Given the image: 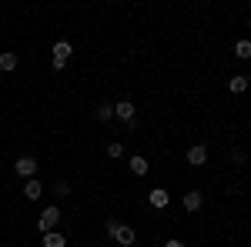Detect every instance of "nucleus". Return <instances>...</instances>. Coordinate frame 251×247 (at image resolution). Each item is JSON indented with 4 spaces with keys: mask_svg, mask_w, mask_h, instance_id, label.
I'll return each instance as SVG.
<instances>
[{
    "mask_svg": "<svg viewBox=\"0 0 251 247\" xmlns=\"http://www.w3.org/2000/svg\"><path fill=\"white\" fill-rule=\"evenodd\" d=\"M117 227H121V224H117L114 217H107V237H114V230H117Z\"/></svg>",
    "mask_w": 251,
    "mask_h": 247,
    "instance_id": "obj_17",
    "label": "nucleus"
},
{
    "mask_svg": "<svg viewBox=\"0 0 251 247\" xmlns=\"http://www.w3.org/2000/svg\"><path fill=\"white\" fill-rule=\"evenodd\" d=\"M234 57H238V60H248L251 57V40H238V44H234Z\"/></svg>",
    "mask_w": 251,
    "mask_h": 247,
    "instance_id": "obj_13",
    "label": "nucleus"
},
{
    "mask_svg": "<svg viewBox=\"0 0 251 247\" xmlns=\"http://www.w3.org/2000/svg\"><path fill=\"white\" fill-rule=\"evenodd\" d=\"M127 164H131V171H134L137 177H144V174H148V160H144V157H131Z\"/></svg>",
    "mask_w": 251,
    "mask_h": 247,
    "instance_id": "obj_14",
    "label": "nucleus"
},
{
    "mask_svg": "<svg viewBox=\"0 0 251 247\" xmlns=\"http://www.w3.org/2000/svg\"><path fill=\"white\" fill-rule=\"evenodd\" d=\"M121 154H124V147H121V144H107V157H121Z\"/></svg>",
    "mask_w": 251,
    "mask_h": 247,
    "instance_id": "obj_16",
    "label": "nucleus"
},
{
    "mask_svg": "<svg viewBox=\"0 0 251 247\" xmlns=\"http://www.w3.org/2000/svg\"><path fill=\"white\" fill-rule=\"evenodd\" d=\"M60 224V210L57 207H44L40 210V217H37V227L44 230V234H50V230Z\"/></svg>",
    "mask_w": 251,
    "mask_h": 247,
    "instance_id": "obj_1",
    "label": "nucleus"
},
{
    "mask_svg": "<svg viewBox=\"0 0 251 247\" xmlns=\"http://www.w3.org/2000/svg\"><path fill=\"white\" fill-rule=\"evenodd\" d=\"M94 117L97 120H111V117H114V104H100V107L94 111Z\"/></svg>",
    "mask_w": 251,
    "mask_h": 247,
    "instance_id": "obj_15",
    "label": "nucleus"
},
{
    "mask_svg": "<svg viewBox=\"0 0 251 247\" xmlns=\"http://www.w3.org/2000/svg\"><path fill=\"white\" fill-rule=\"evenodd\" d=\"M181 204H184V210H201V204H204V197H201V190H184Z\"/></svg>",
    "mask_w": 251,
    "mask_h": 247,
    "instance_id": "obj_8",
    "label": "nucleus"
},
{
    "mask_svg": "<svg viewBox=\"0 0 251 247\" xmlns=\"http://www.w3.org/2000/svg\"><path fill=\"white\" fill-rule=\"evenodd\" d=\"M71 54H74V47H71L67 40H57V44H54V70H64V64H67Z\"/></svg>",
    "mask_w": 251,
    "mask_h": 247,
    "instance_id": "obj_2",
    "label": "nucleus"
},
{
    "mask_svg": "<svg viewBox=\"0 0 251 247\" xmlns=\"http://www.w3.org/2000/svg\"><path fill=\"white\" fill-rule=\"evenodd\" d=\"M14 171L30 180V177L37 174V160H34V157H17V160H14Z\"/></svg>",
    "mask_w": 251,
    "mask_h": 247,
    "instance_id": "obj_3",
    "label": "nucleus"
},
{
    "mask_svg": "<svg viewBox=\"0 0 251 247\" xmlns=\"http://www.w3.org/2000/svg\"><path fill=\"white\" fill-rule=\"evenodd\" d=\"M114 241H117V247H134V241H137L134 227H127V224H121V227L114 230Z\"/></svg>",
    "mask_w": 251,
    "mask_h": 247,
    "instance_id": "obj_5",
    "label": "nucleus"
},
{
    "mask_svg": "<svg viewBox=\"0 0 251 247\" xmlns=\"http://www.w3.org/2000/svg\"><path fill=\"white\" fill-rule=\"evenodd\" d=\"M228 90H231V94H245V90H248V77L245 74L231 77V80H228Z\"/></svg>",
    "mask_w": 251,
    "mask_h": 247,
    "instance_id": "obj_10",
    "label": "nucleus"
},
{
    "mask_svg": "<svg viewBox=\"0 0 251 247\" xmlns=\"http://www.w3.org/2000/svg\"><path fill=\"white\" fill-rule=\"evenodd\" d=\"M0 70H3V74L17 70V54H0Z\"/></svg>",
    "mask_w": 251,
    "mask_h": 247,
    "instance_id": "obj_12",
    "label": "nucleus"
},
{
    "mask_svg": "<svg viewBox=\"0 0 251 247\" xmlns=\"http://www.w3.org/2000/svg\"><path fill=\"white\" fill-rule=\"evenodd\" d=\"M248 27H251V20H248Z\"/></svg>",
    "mask_w": 251,
    "mask_h": 247,
    "instance_id": "obj_20",
    "label": "nucleus"
},
{
    "mask_svg": "<svg viewBox=\"0 0 251 247\" xmlns=\"http://www.w3.org/2000/svg\"><path fill=\"white\" fill-rule=\"evenodd\" d=\"M164 247H184V241H164Z\"/></svg>",
    "mask_w": 251,
    "mask_h": 247,
    "instance_id": "obj_19",
    "label": "nucleus"
},
{
    "mask_svg": "<svg viewBox=\"0 0 251 247\" xmlns=\"http://www.w3.org/2000/svg\"><path fill=\"white\" fill-rule=\"evenodd\" d=\"M24 194H27V201H37L40 194H44V184H40L37 177H30V180L24 184Z\"/></svg>",
    "mask_w": 251,
    "mask_h": 247,
    "instance_id": "obj_9",
    "label": "nucleus"
},
{
    "mask_svg": "<svg viewBox=\"0 0 251 247\" xmlns=\"http://www.w3.org/2000/svg\"><path fill=\"white\" fill-rule=\"evenodd\" d=\"M188 164H191V167H204V164H208V147H204V144L188 147Z\"/></svg>",
    "mask_w": 251,
    "mask_h": 247,
    "instance_id": "obj_4",
    "label": "nucleus"
},
{
    "mask_svg": "<svg viewBox=\"0 0 251 247\" xmlns=\"http://www.w3.org/2000/svg\"><path fill=\"white\" fill-rule=\"evenodd\" d=\"M114 117H121L124 124H134V104H131V100H121V104H114Z\"/></svg>",
    "mask_w": 251,
    "mask_h": 247,
    "instance_id": "obj_7",
    "label": "nucleus"
},
{
    "mask_svg": "<svg viewBox=\"0 0 251 247\" xmlns=\"http://www.w3.org/2000/svg\"><path fill=\"white\" fill-rule=\"evenodd\" d=\"M57 194H60V197H67V194H71V184H67V180H60V184H57Z\"/></svg>",
    "mask_w": 251,
    "mask_h": 247,
    "instance_id": "obj_18",
    "label": "nucleus"
},
{
    "mask_svg": "<svg viewBox=\"0 0 251 247\" xmlns=\"http://www.w3.org/2000/svg\"><path fill=\"white\" fill-rule=\"evenodd\" d=\"M148 201H151V207L164 210V207H168V204H171V194H168V190H164V187H154V190H151V194H148Z\"/></svg>",
    "mask_w": 251,
    "mask_h": 247,
    "instance_id": "obj_6",
    "label": "nucleus"
},
{
    "mask_svg": "<svg viewBox=\"0 0 251 247\" xmlns=\"http://www.w3.org/2000/svg\"><path fill=\"white\" fill-rule=\"evenodd\" d=\"M44 247H67V237L57 234V230H50V234H44Z\"/></svg>",
    "mask_w": 251,
    "mask_h": 247,
    "instance_id": "obj_11",
    "label": "nucleus"
}]
</instances>
